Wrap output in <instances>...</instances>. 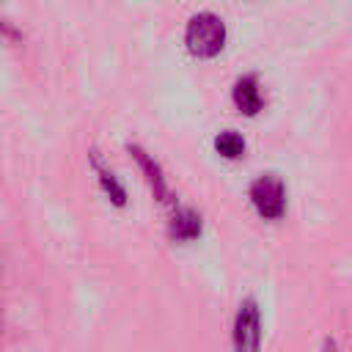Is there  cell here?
Listing matches in <instances>:
<instances>
[{"instance_id": "6da1fadb", "label": "cell", "mask_w": 352, "mask_h": 352, "mask_svg": "<svg viewBox=\"0 0 352 352\" xmlns=\"http://www.w3.org/2000/svg\"><path fill=\"white\" fill-rule=\"evenodd\" d=\"M184 44L195 58H214L226 47V22L212 11L192 14L184 30Z\"/></svg>"}, {"instance_id": "7a4b0ae2", "label": "cell", "mask_w": 352, "mask_h": 352, "mask_svg": "<svg viewBox=\"0 0 352 352\" xmlns=\"http://www.w3.org/2000/svg\"><path fill=\"white\" fill-rule=\"evenodd\" d=\"M264 346V316L256 297H242L231 319V349L261 352Z\"/></svg>"}, {"instance_id": "3957f363", "label": "cell", "mask_w": 352, "mask_h": 352, "mask_svg": "<svg viewBox=\"0 0 352 352\" xmlns=\"http://www.w3.org/2000/svg\"><path fill=\"white\" fill-rule=\"evenodd\" d=\"M248 198H250V206L256 209V214L261 220H280L286 214V182L267 170V173H258L250 187H248Z\"/></svg>"}, {"instance_id": "277c9868", "label": "cell", "mask_w": 352, "mask_h": 352, "mask_svg": "<svg viewBox=\"0 0 352 352\" xmlns=\"http://www.w3.org/2000/svg\"><path fill=\"white\" fill-rule=\"evenodd\" d=\"M126 151H129V157L135 160V165L140 168L143 179H146V184H148V190H151V195H154L160 204H165V206L173 209V206H176V198H173V190H170V182H168L162 165H160L143 146H138V143H126Z\"/></svg>"}, {"instance_id": "5b68a950", "label": "cell", "mask_w": 352, "mask_h": 352, "mask_svg": "<svg viewBox=\"0 0 352 352\" xmlns=\"http://www.w3.org/2000/svg\"><path fill=\"white\" fill-rule=\"evenodd\" d=\"M231 102L248 118H253V116H258L264 110V94H261V82H258V74L256 72H245V74H239L234 80V85H231Z\"/></svg>"}, {"instance_id": "8992f818", "label": "cell", "mask_w": 352, "mask_h": 352, "mask_svg": "<svg viewBox=\"0 0 352 352\" xmlns=\"http://www.w3.org/2000/svg\"><path fill=\"white\" fill-rule=\"evenodd\" d=\"M201 234H204V217H201V212L192 209V206L176 204L170 209V220H168V239L187 245V242H195Z\"/></svg>"}, {"instance_id": "52a82bcc", "label": "cell", "mask_w": 352, "mask_h": 352, "mask_svg": "<svg viewBox=\"0 0 352 352\" xmlns=\"http://www.w3.org/2000/svg\"><path fill=\"white\" fill-rule=\"evenodd\" d=\"M88 165H91V170L96 173V182H99L104 198H107L113 206H118V209L126 206V187H124V182L116 176V170L102 160V154H99L96 148L88 151Z\"/></svg>"}, {"instance_id": "ba28073f", "label": "cell", "mask_w": 352, "mask_h": 352, "mask_svg": "<svg viewBox=\"0 0 352 352\" xmlns=\"http://www.w3.org/2000/svg\"><path fill=\"white\" fill-rule=\"evenodd\" d=\"M214 151L223 157V160H239L245 154V138L236 132V129H220L212 140Z\"/></svg>"}, {"instance_id": "9c48e42d", "label": "cell", "mask_w": 352, "mask_h": 352, "mask_svg": "<svg viewBox=\"0 0 352 352\" xmlns=\"http://www.w3.org/2000/svg\"><path fill=\"white\" fill-rule=\"evenodd\" d=\"M319 352H341V346H338V341H336L333 336H324V338H322Z\"/></svg>"}]
</instances>
